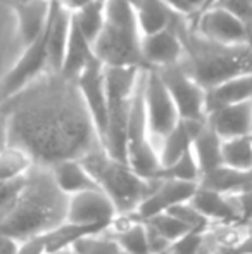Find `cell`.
Returning a JSON list of instances; mask_svg holds the SVG:
<instances>
[{
	"instance_id": "27",
	"label": "cell",
	"mask_w": 252,
	"mask_h": 254,
	"mask_svg": "<svg viewBox=\"0 0 252 254\" xmlns=\"http://www.w3.org/2000/svg\"><path fill=\"white\" fill-rule=\"evenodd\" d=\"M125 220L123 225L114 221L111 227V230H114L111 232V235L119 242L123 251L126 254H154L147 223L133 216H125Z\"/></svg>"
},
{
	"instance_id": "30",
	"label": "cell",
	"mask_w": 252,
	"mask_h": 254,
	"mask_svg": "<svg viewBox=\"0 0 252 254\" xmlns=\"http://www.w3.org/2000/svg\"><path fill=\"white\" fill-rule=\"evenodd\" d=\"M73 17L80 30L92 42H95L105 24V0H90L83 7L74 10Z\"/></svg>"
},
{
	"instance_id": "40",
	"label": "cell",
	"mask_w": 252,
	"mask_h": 254,
	"mask_svg": "<svg viewBox=\"0 0 252 254\" xmlns=\"http://www.w3.org/2000/svg\"><path fill=\"white\" fill-rule=\"evenodd\" d=\"M9 145V128H7V120L0 113V152Z\"/></svg>"
},
{
	"instance_id": "17",
	"label": "cell",
	"mask_w": 252,
	"mask_h": 254,
	"mask_svg": "<svg viewBox=\"0 0 252 254\" xmlns=\"http://www.w3.org/2000/svg\"><path fill=\"white\" fill-rule=\"evenodd\" d=\"M207 123L223 138L242 137L252 133V99L246 102L219 107L207 114Z\"/></svg>"
},
{
	"instance_id": "41",
	"label": "cell",
	"mask_w": 252,
	"mask_h": 254,
	"mask_svg": "<svg viewBox=\"0 0 252 254\" xmlns=\"http://www.w3.org/2000/svg\"><path fill=\"white\" fill-rule=\"evenodd\" d=\"M59 2H61L64 7H67V9L74 12V10H78L80 7H83L85 3H88L90 0H59Z\"/></svg>"
},
{
	"instance_id": "5",
	"label": "cell",
	"mask_w": 252,
	"mask_h": 254,
	"mask_svg": "<svg viewBox=\"0 0 252 254\" xmlns=\"http://www.w3.org/2000/svg\"><path fill=\"white\" fill-rule=\"evenodd\" d=\"M144 73L142 67H107L105 66V88H107L109 123L104 149L111 156L126 161V130L131 102L138 81ZM128 163V161H126Z\"/></svg>"
},
{
	"instance_id": "1",
	"label": "cell",
	"mask_w": 252,
	"mask_h": 254,
	"mask_svg": "<svg viewBox=\"0 0 252 254\" xmlns=\"http://www.w3.org/2000/svg\"><path fill=\"white\" fill-rule=\"evenodd\" d=\"M0 113L9 144L19 145L37 164L81 159L104 147L73 78L49 69L38 80L3 99Z\"/></svg>"
},
{
	"instance_id": "37",
	"label": "cell",
	"mask_w": 252,
	"mask_h": 254,
	"mask_svg": "<svg viewBox=\"0 0 252 254\" xmlns=\"http://www.w3.org/2000/svg\"><path fill=\"white\" fill-rule=\"evenodd\" d=\"M219 254H252V234L247 235L246 239H242L240 242L232 244Z\"/></svg>"
},
{
	"instance_id": "46",
	"label": "cell",
	"mask_w": 252,
	"mask_h": 254,
	"mask_svg": "<svg viewBox=\"0 0 252 254\" xmlns=\"http://www.w3.org/2000/svg\"><path fill=\"white\" fill-rule=\"evenodd\" d=\"M130 2L133 3V5H137V3H138V2H142V0H130Z\"/></svg>"
},
{
	"instance_id": "16",
	"label": "cell",
	"mask_w": 252,
	"mask_h": 254,
	"mask_svg": "<svg viewBox=\"0 0 252 254\" xmlns=\"http://www.w3.org/2000/svg\"><path fill=\"white\" fill-rule=\"evenodd\" d=\"M50 7L52 0H30L10 7L16 16V33L21 47L30 45L44 33L50 16Z\"/></svg>"
},
{
	"instance_id": "47",
	"label": "cell",
	"mask_w": 252,
	"mask_h": 254,
	"mask_svg": "<svg viewBox=\"0 0 252 254\" xmlns=\"http://www.w3.org/2000/svg\"><path fill=\"white\" fill-rule=\"evenodd\" d=\"M0 107H2V95H0Z\"/></svg>"
},
{
	"instance_id": "38",
	"label": "cell",
	"mask_w": 252,
	"mask_h": 254,
	"mask_svg": "<svg viewBox=\"0 0 252 254\" xmlns=\"http://www.w3.org/2000/svg\"><path fill=\"white\" fill-rule=\"evenodd\" d=\"M19 241L5 234H0V254H17Z\"/></svg>"
},
{
	"instance_id": "34",
	"label": "cell",
	"mask_w": 252,
	"mask_h": 254,
	"mask_svg": "<svg viewBox=\"0 0 252 254\" xmlns=\"http://www.w3.org/2000/svg\"><path fill=\"white\" fill-rule=\"evenodd\" d=\"M71 251L74 254H126L109 230L81 239L71 248Z\"/></svg>"
},
{
	"instance_id": "48",
	"label": "cell",
	"mask_w": 252,
	"mask_h": 254,
	"mask_svg": "<svg viewBox=\"0 0 252 254\" xmlns=\"http://www.w3.org/2000/svg\"><path fill=\"white\" fill-rule=\"evenodd\" d=\"M251 138H252V133H251Z\"/></svg>"
},
{
	"instance_id": "11",
	"label": "cell",
	"mask_w": 252,
	"mask_h": 254,
	"mask_svg": "<svg viewBox=\"0 0 252 254\" xmlns=\"http://www.w3.org/2000/svg\"><path fill=\"white\" fill-rule=\"evenodd\" d=\"M78 90L85 102L88 114L92 118L97 135L102 145L105 142L109 123V109H107V88H105V66L99 59H95L90 66L76 78Z\"/></svg>"
},
{
	"instance_id": "9",
	"label": "cell",
	"mask_w": 252,
	"mask_h": 254,
	"mask_svg": "<svg viewBox=\"0 0 252 254\" xmlns=\"http://www.w3.org/2000/svg\"><path fill=\"white\" fill-rule=\"evenodd\" d=\"M49 69H50V64H49V35L47 28H45L44 33L37 40L23 47V54L19 56V59L7 71L5 76L0 80L2 101L14 95L16 92L23 90L30 83H33Z\"/></svg>"
},
{
	"instance_id": "35",
	"label": "cell",
	"mask_w": 252,
	"mask_h": 254,
	"mask_svg": "<svg viewBox=\"0 0 252 254\" xmlns=\"http://www.w3.org/2000/svg\"><path fill=\"white\" fill-rule=\"evenodd\" d=\"M205 232L207 230L194 228V230L187 232L185 235L178 237L176 241H173L161 254H201Z\"/></svg>"
},
{
	"instance_id": "28",
	"label": "cell",
	"mask_w": 252,
	"mask_h": 254,
	"mask_svg": "<svg viewBox=\"0 0 252 254\" xmlns=\"http://www.w3.org/2000/svg\"><path fill=\"white\" fill-rule=\"evenodd\" d=\"M221 147L223 138L216 133L214 128L205 120L204 127L199 130V133L194 138V144H192V151H194V156L197 159L202 175L216 170V168H219L223 164Z\"/></svg>"
},
{
	"instance_id": "44",
	"label": "cell",
	"mask_w": 252,
	"mask_h": 254,
	"mask_svg": "<svg viewBox=\"0 0 252 254\" xmlns=\"http://www.w3.org/2000/svg\"><path fill=\"white\" fill-rule=\"evenodd\" d=\"M3 2L7 3L9 7H12V5H16V3H23V2H30V0H3Z\"/></svg>"
},
{
	"instance_id": "8",
	"label": "cell",
	"mask_w": 252,
	"mask_h": 254,
	"mask_svg": "<svg viewBox=\"0 0 252 254\" xmlns=\"http://www.w3.org/2000/svg\"><path fill=\"white\" fill-rule=\"evenodd\" d=\"M161 74L169 95L176 104L183 120H205V88L195 80L182 63L164 67H154Z\"/></svg>"
},
{
	"instance_id": "42",
	"label": "cell",
	"mask_w": 252,
	"mask_h": 254,
	"mask_svg": "<svg viewBox=\"0 0 252 254\" xmlns=\"http://www.w3.org/2000/svg\"><path fill=\"white\" fill-rule=\"evenodd\" d=\"M187 3H189L190 5V9H192V16H194V14H197L199 10L202 9V5H204L205 3V0H187ZM190 16V17H192Z\"/></svg>"
},
{
	"instance_id": "2",
	"label": "cell",
	"mask_w": 252,
	"mask_h": 254,
	"mask_svg": "<svg viewBox=\"0 0 252 254\" xmlns=\"http://www.w3.org/2000/svg\"><path fill=\"white\" fill-rule=\"evenodd\" d=\"M67 199L55 184L50 168L35 164L19 199L0 218V234L19 242L47 234L66 221Z\"/></svg>"
},
{
	"instance_id": "29",
	"label": "cell",
	"mask_w": 252,
	"mask_h": 254,
	"mask_svg": "<svg viewBox=\"0 0 252 254\" xmlns=\"http://www.w3.org/2000/svg\"><path fill=\"white\" fill-rule=\"evenodd\" d=\"M35 164V159L23 147L9 144L0 152V180H16L26 177Z\"/></svg>"
},
{
	"instance_id": "14",
	"label": "cell",
	"mask_w": 252,
	"mask_h": 254,
	"mask_svg": "<svg viewBox=\"0 0 252 254\" xmlns=\"http://www.w3.org/2000/svg\"><path fill=\"white\" fill-rule=\"evenodd\" d=\"M118 209L102 189L78 192L67 199L66 220L87 225H112L118 218Z\"/></svg>"
},
{
	"instance_id": "43",
	"label": "cell",
	"mask_w": 252,
	"mask_h": 254,
	"mask_svg": "<svg viewBox=\"0 0 252 254\" xmlns=\"http://www.w3.org/2000/svg\"><path fill=\"white\" fill-rule=\"evenodd\" d=\"M214 3H216V0H205V3H204V5H202V9L199 10V12H202V10L209 9V7H212V5H214ZM199 12H197V14H199ZM197 14H194V16H197ZM194 16H192V17H194ZM189 19H190V17H189Z\"/></svg>"
},
{
	"instance_id": "33",
	"label": "cell",
	"mask_w": 252,
	"mask_h": 254,
	"mask_svg": "<svg viewBox=\"0 0 252 254\" xmlns=\"http://www.w3.org/2000/svg\"><path fill=\"white\" fill-rule=\"evenodd\" d=\"M145 223L149 225V228H151L154 234H157L162 241L168 242V246L171 244L173 241H176L178 237L185 235L187 232L194 230V228H190L185 221L176 218L175 214L169 213V211H164V213H161V214H155L154 218L147 220Z\"/></svg>"
},
{
	"instance_id": "15",
	"label": "cell",
	"mask_w": 252,
	"mask_h": 254,
	"mask_svg": "<svg viewBox=\"0 0 252 254\" xmlns=\"http://www.w3.org/2000/svg\"><path fill=\"white\" fill-rule=\"evenodd\" d=\"M175 24L155 33L142 35V56L147 69L182 63L185 49Z\"/></svg>"
},
{
	"instance_id": "36",
	"label": "cell",
	"mask_w": 252,
	"mask_h": 254,
	"mask_svg": "<svg viewBox=\"0 0 252 254\" xmlns=\"http://www.w3.org/2000/svg\"><path fill=\"white\" fill-rule=\"evenodd\" d=\"M17 254H47L45 234L37 235V237H31V239H26V241H21Z\"/></svg>"
},
{
	"instance_id": "21",
	"label": "cell",
	"mask_w": 252,
	"mask_h": 254,
	"mask_svg": "<svg viewBox=\"0 0 252 254\" xmlns=\"http://www.w3.org/2000/svg\"><path fill=\"white\" fill-rule=\"evenodd\" d=\"M205 120H207V118H205ZM205 120H183V118H180V121L175 125V128L169 130L168 133L161 138L159 157H161L162 166L175 163L183 154L190 151L195 135L204 127Z\"/></svg>"
},
{
	"instance_id": "20",
	"label": "cell",
	"mask_w": 252,
	"mask_h": 254,
	"mask_svg": "<svg viewBox=\"0 0 252 254\" xmlns=\"http://www.w3.org/2000/svg\"><path fill=\"white\" fill-rule=\"evenodd\" d=\"M95 59H97V56H95L94 42L80 30V26H78L73 17V26H71L69 40H67L66 51H64L59 73L76 80L81 74V71L87 69Z\"/></svg>"
},
{
	"instance_id": "31",
	"label": "cell",
	"mask_w": 252,
	"mask_h": 254,
	"mask_svg": "<svg viewBox=\"0 0 252 254\" xmlns=\"http://www.w3.org/2000/svg\"><path fill=\"white\" fill-rule=\"evenodd\" d=\"M223 164L237 170H251L252 168V138L251 135L233 137L223 140Z\"/></svg>"
},
{
	"instance_id": "23",
	"label": "cell",
	"mask_w": 252,
	"mask_h": 254,
	"mask_svg": "<svg viewBox=\"0 0 252 254\" xmlns=\"http://www.w3.org/2000/svg\"><path fill=\"white\" fill-rule=\"evenodd\" d=\"M54 175V180L57 187L69 197L78 192L101 189L95 182L94 175L88 171L81 159H62L59 163L49 166Z\"/></svg>"
},
{
	"instance_id": "10",
	"label": "cell",
	"mask_w": 252,
	"mask_h": 254,
	"mask_svg": "<svg viewBox=\"0 0 252 254\" xmlns=\"http://www.w3.org/2000/svg\"><path fill=\"white\" fill-rule=\"evenodd\" d=\"M144 104L149 130L154 138H162L180 121L176 104L154 67L144 71Z\"/></svg>"
},
{
	"instance_id": "45",
	"label": "cell",
	"mask_w": 252,
	"mask_h": 254,
	"mask_svg": "<svg viewBox=\"0 0 252 254\" xmlns=\"http://www.w3.org/2000/svg\"><path fill=\"white\" fill-rule=\"evenodd\" d=\"M52 254H74L71 249H67V251H61V253H52Z\"/></svg>"
},
{
	"instance_id": "18",
	"label": "cell",
	"mask_w": 252,
	"mask_h": 254,
	"mask_svg": "<svg viewBox=\"0 0 252 254\" xmlns=\"http://www.w3.org/2000/svg\"><path fill=\"white\" fill-rule=\"evenodd\" d=\"M190 202L209 221H221V223H239V221H242L239 206H237L233 195L199 185L195 194L192 195Z\"/></svg>"
},
{
	"instance_id": "4",
	"label": "cell",
	"mask_w": 252,
	"mask_h": 254,
	"mask_svg": "<svg viewBox=\"0 0 252 254\" xmlns=\"http://www.w3.org/2000/svg\"><path fill=\"white\" fill-rule=\"evenodd\" d=\"M81 161L114 202L119 216H131L154 185V180L140 177L126 161L111 156L104 147L88 152Z\"/></svg>"
},
{
	"instance_id": "6",
	"label": "cell",
	"mask_w": 252,
	"mask_h": 254,
	"mask_svg": "<svg viewBox=\"0 0 252 254\" xmlns=\"http://www.w3.org/2000/svg\"><path fill=\"white\" fill-rule=\"evenodd\" d=\"M152 138L154 137L149 130L147 114H145L144 73H142L133 102H131L130 118H128L126 161L140 177L149 178V180H154L157 171L162 166L161 157H159V149H155Z\"/></svg>"
},
{
	"instance_id": "25",
	"label": "cell",
	"mask_w": 252,
	"mask_h": 254,
	"mask_svg": "<svg viewBox=\"0 0 252 254\" xmlns=\"http://www.w3.org/2000/svg\"><path fill=\"white\" fill-rule=\"evenodd\" d=\"M199 185L228 195L240 194V192L252 189V168L251 170H237V168L221 164L216 170L202 175Z\"/></svg>"
},
{
	"instance_id": "24",
	"label": "cell",
	"mask_w": 252,
	"mask_h": 254,
	"mask_svg": "<svg viewBox=\"0 0 252 254\" xmlns=\"http://www.w3.org/2000/svg\"><path fill=\"white\" fill-rule=\"evenodd\" d=\"M112 225H87V223H76V221H62L55 228L45 234V242H47V254L67 251L73 248L81 239L97 235L102 232L111 230Z\"/></svg>"
},
{
	"instance_id": "7",
	"label": "cell",
	"mask_w": 252,
	"mask_h": 254,
	"mask_svg": "<svg viewBox=\"0 0 252 254\" xmlns=\"http://www.w3.org/2000/svg\"><path fill=\"white\" fill-rule=\"evenodd\" d=\"M95 56L107 67H142L147 69L142 56V33L138 28L105 23L94 42Z\"/></svg>"
},
{
	"instance_id": "19",
	"label": "cell",
	"mask_w": 252,
	"mask_h": 254,
	"mask_svg": "<svg viewBox=\"0 0 252 254\" xmlns=\"http://www.w3.org/2000/svg\"><path fill=\"white\" fill-rule=\"evenodd\" d=\"M73 26V10L64 7L59 0H52L50 16H49V64L52 71H59L62 64L64 51L69 40Z\"/></svg>"
},
{
	"instance_id": "13",
	"label": "cell",
	"mask_w": 252,
	"mask_h": 254,
	"mask_svg": "<svg viewBox=\"0 0 252 254\" xmlns=\"http://www.w3.org/2000/svg\"><path fill=\"white\" fill-rule=\"evenodd\" d=\"M199 187V182H183L173 180V178H157L154 180L151 192L147 197L140 202L131 216L138 218L142 221H147L154 218L155 214H161L164 211L171 209L176 204L187 202L192 199Z\"/></svg>"
},
{
	"instance_id": "39",
	"label": "cell",
	"mask_w": 252,
	"mask_h": 254,
	"mask_svg": "<svg viewBox=\"0 0 252 254\" xmlns=\"http://www.w3.org/2000/svg\"><path fill=\"white\" fill-rule=\"evenodd\" d=\"M164 2L168 3L171 9H175L176 12L183 14V16H187V17L192 16V9L189 3H187V0H164Z\"/></svg>"
},
{
	"instance_id": "3",
	"label": "cell",
	"mask_w": 252,
	"mask_h": 254,
	"mask_svg": "<svg viewBox=\"0 0 252 254\" xmlns=\"http://www.w3.org/2000/svg\"><path fill=\"white\" fill-rule=\"evenodd\" d=\"M175 26L185 49L183 67L205 90L228 78L252 73V44L230 45L209 40L190 26L187 16H180Z\"/></svg>"
},
{
	"instance_id": "22",
	"label": "cell",
	"mask_w": 252,
	"mask_h": 254,
	"mask_svg": "<svg viewBox=\"0 0 252 254\" xmlns=\"http://www.w3.org/2000/svg\"><path fill=\"white\" fill-rule=\"evenodd\" d=\"M252 99V73H244L239 76L228 78L221 83L205 90V111L219 109L232 104L246 102Z\"/></svg>"
},
{
	"instance_id": "26",
	"label": "cell",
	"mask_w": 252,
	"mask_h": 254,
	"mask_svg": "<svg viewBox=\"0 0 252 254\" xmlns=\"http://www.w3.org/2000/svg\"><path fill=\"white\" fill-rule=\"evenodd\" d=\"M137 23L142 35H151L169 28L183 14L176 12L164 0H142L137 5Z\"/></svg>"
},
{
	"instance_id": "12",
	"label": "cell",
	"mask_w": 252,
	"mask_h": 254,
	"mask_svg": "<svg viewBox=\"0 0 252 254\" xmlns=\"http://www.w3.org/2000/svg\"><path fill=\"white\" fill-rule=\"evenodd\" d=\"M189 24L197 33L209 40L230 45H246L252 44V35L247 26L235 17L232 12L221 7H209L199 12L197 16L190 17Z\"/></svg>"
},
{
	"instance_id": "32",
	"label": "cell",
	"mask_w": 252,
	"mask_h": 254,
	"mask_svg": "<svg viewBox=\"0 0 252 254\" xmlns=\"http://www.w3.org/2000/svg\"><path fill=\"white\" fill-rule=\"evenodd\" d=\"M201 168L194 156V151L185 152L180 159H176L175 163L161 166V170L157 171L154 180L157 178H173V180H183V182H199L201 180Z\"/></svg>"
}]
</instances>
